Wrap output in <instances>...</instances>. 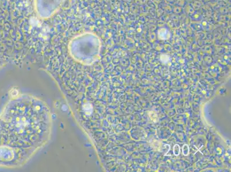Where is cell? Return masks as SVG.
Instances as JSON below:
<instances>
[{"instance_id": "277c9868", "label": "cell", "mask_w": 231, "mask_h": 172, "mask_svg": "<svg viewBox=\"0 0 231 172\" xmlns=\"http://www.w3.org/2000/svg\"><path fill=\"white\" fill-rule=\"evenodd\" d=\"M170 34L169 31L165 29V28H162L160 29L159 32H158V36L159 38L161 40H167L170 37Z\"/></svg>"}, {"instance_id": "5b68a950", "label": "cell", "mask_w": 231, "mask_h": 172, "mask_svg": "<svg viewBox=\"0 0 231 172\" xmlns=\"http://www.w3.org/2000/svg\"><path fill=\"white\" fill-rule=\"evenodd\" d=\"M182 153H183V155H185V156L188 155L189 153V151H190V148H189V145L187 144H184L182 146Z\"/></svg>"}, {"instance_id": "52a82bcc", "label": "cell", "mask_w": 231, "mask_h": 172, "mask_svg": "<svg viewBox=\"0 0 231 172\" xmlns=\"http://www.w3.org/2000/svg\"><path fill=\"white\" fill-rule=\"evenodd\" d=\"M160 60H161V61H162V62H163L164 63H166L169 60V57L167 56L163 55L160 57Z\"/></svg>"}, {"instance_id": "7a4b0ae2", "label": "cell", "mask_w": 231, "mask_h": 172, "mask_svg": "<svg viewBox=\"0 0 231 172\" xmlns=\"http://www.w3.org/2000/svg\"><path fill=\"white\" fill-rule=\"evenodd\" d=\"M11 131L9 123L0 121V165L12 161L15 157V144L12 142Z\"/></svg>"}, {"instance_id": "8992f818", "label": "cell", "mask_w": 231, "mask_h": 172, "mask_svg": "<svg viewBox=\"0 0 231 172\" xmlns=\"http://www.w3.org/2000/svg\"><path fill=\"white\" fill-rule=\"evenodd\" d=\"M180 145L178 144H175L173 148V153L175 155L178 156L180 155Z\"/></svg>"}, {"instance_id": "6da1fadb", "label": "cell", "mask_w": 231, "mask_h": 172, "mask_svg": "<svg viewBox=\"0 0 231 172\" xmlns=\"http://www.w3.org/2000/svg\"><path fill=\"white\" fill-rule=\"evenodd\" d=\"M101 47V41L96 34L86 32L74 37L68 43V49L75 61L91 65L98 59Z\"/></svg>"}, {"instance_id": "3957f363", "label": "cell", "mask_w": 231, "mask_h": 172, "mask_svg": "<svg viewBox=\"0 0 231 172\" xmlns=\"http://www.w3.org/2000/svg\"><path fill=\"white\" fill-rule=\"evenodd\" d=\"M66 0H34L35 11L41 19L52 17L60 10Z\"/></svg>"}]
</instances>
